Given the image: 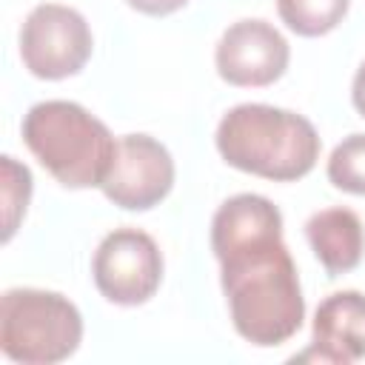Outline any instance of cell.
Listing matches in <instances>:
<instances>
[{"label": "cell", "instance_id": "1", "mask_svg": "<svg viewBox=\"0 0 365 365\" xmlns=\"http://www.w3.org/2000/svg\"><path fill=\"white\" fill-rule=\"evenodd\" d=\"M211 251L234 331L257 348L288 342L302 328L305 299L279 208L262 194L225 200L211 220Z\"/></svg>", "mask_w": 365, "mask_h": 365}, {"label": "cell", "instance_id": "2", "mask_svg": "<svg viewBox=\"0 0 365 365\" xmlns=\"http://www.w3.org/2000/svg\"><path fill=\"white\" fill-rule=\"evenodd\" d=\"M214 143L231 168L274 182H294L311 174L322 148L308 117L265 103L228 108Z\"/></svg>", "mask_w": 365, "mask_h": 365}, {"label": "cell", "instance_id": "3", "mask_svg": "<svg viewBox=\"0 0 365 365\" xmlns=\"http://www.w3.org/2000/svg\"><path fill=\"white\" fill-rule=\"evenodd\" d=\"M20 134L37 163L66 188H100L117 151L108 125L71 100L34 103Z\"/></svg>", "mask_w": 365, "mask_h": 365}, {"label": "cell", "instance_id": "4", "mask_svg": "<svg viewBox=\"0 0 365 365\" xmlns=\"http://www.w3.org/2000/svg\"><path fill=\"white\" fill-rule=\"evenodd\" d=\"M83 342L77 305L43 288H9L0 299V348L20 365H54Z\"/></svg>", "mask_w": 365, "mask_h": 365}, {"label": "cell", "instance_id": "5", "mask_svg": "<svg viewBox=\"0 0 365 365\" xmlns=\"http://www.w3.org/2000/svg\"><path fill=\"white\" fill-rule=\"evenodd\" d=\"M91 48V29L71 6L40 3L20 26V60L40 80H66L80 74Z\"/></svg>", "mask_w": 365, "mask_h": 365}, {"label": "cell", "instance_id": "6", "mask_svg": "<svg viewBox=\"0 0 365 365\" xmlns=\"http://www.w3.org/2000/svg\"><path fill=\"white\" fill-rule=\"evenodd\" d=\"M163 251L151 234L140 228L108 231L91 259V277L97 291L114 305H143L163 282Z\"/></svg>", "mask_w": 365, "mask_h": 365}, {"label": "cell", "instance_id": "7", "mask_svg": "<svg viewBox=\"0 0 365 365\" xmlns=\"http://www.w3.org/2000/svg\"><path fill=\"white\" fill-rule=\"evenodd\" d=\"M103 194L125 211H148L174 188V160L168 148L148 134H125L117 140Z\"/></svg>", "mask_w": 365, "mask_h": 365}, {"label": "cell", "instance_id": "8", "mask_svg": "<svg viewBox=\"0 0 365 365\" xmlns=\"http://www.w3.org/2000/svg\"><path fill=\"white\" fill-rule=\"evenodd\" d=\"M291 60L288 40L259 17H245L231 23L217 48H214V66L217 74L228 86L240 88H262L277 83Z\"/></svg>", "mask_w": 365, "mask_h": 365}, {"label": "cell", "instance_id": "9", "mask_svg": "<svg viewBox=\"0 0 365 365\" xmlns=\"http://www.w3.org/2000/svg\"><path fill=\"white\" fill-rule=\"evenodd\" d=\"M365 359V294L334 291L317 305L311 345L294 362L351 365Z\"/></svg>", "mask_w": 365, "mask_h": 365}, {"label": "cell", "instance_id": "10", "mask_svg": "<svg viewBox=\"0 0 365 365\" xmlns=\"http://www.w3.org/2000/svg\"><path fill=\"white\" fill-rule=\"evenodd\" d=\"M305 237L328 277L354 271L365 257V225L351 208L336 205L311 214L305 222Z\"/></svg>", "mask_w": 365, "mask_h": 365}, {"label": "cell", "instance_id": "11", "mask_svg": "<svg viewBox=\"0 0 365 365\" xmlns=\"http://www.w3.org/2000/svg\"><path fill=\"white\" fill-rule=\"evenodd\" d=\"M348 6L351 0H277V14L294 34L322 37L345 20Z\"/></svg>", "mask_w": 365, "mask_h": 365}, {"label": "cell", "instance_id": "12", "mask_svg": "<svg viewBox=\"0 0 365 365\" xmlns=\"http://www.w3.org/2000/svg\"><path fill=\"white\" fill-rule=\"evenodd\" d=\"M328 182L345 194L365 197V134L345 137L328 157Z\"/></svg>", "mask_w": 365, "mask_h": 365}, {"label": "cell", "instance_id": "13", "mask_svg": "<svg viewBox=\"0 0 365 365\" xmlns=\"http://www.w3.org/2000/svg\"><path fill=\"white\" fill-rule=\"evenodd\" d=\"M0 168H3V242H9L31 200V171L9 154L0 157Z\"/></svg>", "mask_w": 365, "mask_h": 365}, {"label": "cell", "instance_id": "14", "mask_svg": "<svg viewBox=\"0 0 365 365\" xmlns=\"http://www.w3.org/2000/svg\"><path fill=\"white\" fill-rule=\"evenodd\" d=\"M125 3L148 17H165V14L180 11L182 6H188V0H125Z\"/></svg>", "mask_w": 365, "mask_h": 365}, {"label": "cell", "instance_id": "15", "mask_svg": "<svg viewBox=\"0 0 365 365\" xmlns=\"http://www.w3.org/2000/svg\"><path fill=\"white\" fill-rule=\"evenodd\" d=\"M351 100H354V108L359 111V117H365V60H362V66H359L356 74H354Z\"/></svg>", "mask_w": 365, "mask_h": 365}]
</instances>
